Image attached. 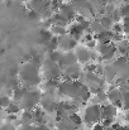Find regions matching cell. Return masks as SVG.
I'll list each match as a JSON object with an SVG mask.
<instances>
[{
  "instance_id": "cell-1",
  "label": "cell",
  "mask_w": 129,
  "mask_h": 130,
  "mask_svg": "<svg viewBox=\"0 0 129 130\" xmlns=\"http://www.w3.org/2000/svg\"><path fill=\"white\" fill-rule=\"evenodd\" d=\"M20 77L23 81H25L29 85H37L41 81L39 67L37 64H34L33 62L25 63L24 67L20 70Z\"/></svg>"
},
{
  "instance_id": "cell-2",
  "label": "cell",
  "mask_w": 129,
  "mask_h": 130,
  "mask_svg": "<svg viewBox=\"0 0 129 130\" xmlns=\"http://www.w3.org/2000/svg\"><path fill=\"white\" fill-rule=\"evenodd\" d=\"M101 119V106L99 105H91L85 111V121L87 124L97 123Z\"/></svg>"
},
{
  "instance_id": "cell-3",
  "label": "cell",
  "mask_w": 129,
  "mask_h": 130,
  "mask_svg": "<svg viewBox=\"0 0 129 130\" xmlns=\"http://www.w3.org/2000/svg\"><path fill=\"white\" fill-rule=\"evenodd\" d=\"M77 62H79V59H77L76 52L68 51V52H66V53L62 54V57H61V59H60V62H58V66H60L61 68H66V67H68V66L76 64Z\"/></svg>"
},
{
  "instance_id": "cell-4",
  "label": "cell",
  "mask_w": 129,
  "mask_h": 130,
  "mask_svg": "<svg viewBox=\"0 0 129 130\" xmlns=\"http://www.w3.org/2000/svg\"><path fill=\"white\" fill-rule=\"evenodd\" d=\"M108 97L111 101V104H114L117 107H122L123 106V93H122V90H117L115 86L110 87V91L108 92Z\"/></svg>"
},
{
  "instance_id": "cell-5",
  "label": "cell",
  "mask_w": 129,
  "mask_h": 130,
  "mask_svg": "<svg viewBox=\"0 0 129 130\" xmlns=\"http://www.w3.org/2000/svg\"><path fill=\"white\" fill-rule=\"evenodd\" d=\"M23 100H24V104H23L24 109L33 107L38 102V100H39V93L36 92V91H28L27 95L23 97Z\"/></svg>"
},
{
  "instance_id": "cell-6",
  "label": "cell",
  "mask_w": 129,
  "mask_h": 130,
  "mask_svg": "<svg viewBox=\"0 0 129 130\" xmlns=\"http://www.w3.org/2000/svg\"><path fill=\"white\" fill-rule=\"evenodd\" d=\"M60 13H62L70 22H71V19H74L77 15L74 4H62L61 5V9H60Z\"/></svg>"
},
{
  "instance_id": "cell-7",
  "label": "cell",
  "mask_w": 129,
  "mask_h": 130,
  "mask_svg": "<svg viewBox=\"0 0 129 130\" xmlns=\"http://www.w3.org/2000/svg\"><path fill=\"white\" fill-rule=\"evenodd\" d=\"M76 56H77L79 62H81V63H87V62L92 58V52H90L89 48H82V47H80V48L76 49Z\"/></svg>"
},
{
  "instance_id": "cell-8",
  "label": "cell",
  "mask_w": 129,
  "mask_h": 130,
  "mask_svg": "<svg viewBox=\"0 0 129 130\" xmlns=\"http://www.w3.org/2000/svg\"><path fill=\"white\" fill-rule=\"evenodd\" d=\"M29 8L37 10L38 13H42L43 10L51 8V0H31Z\"/></svg>"
},
{
  "instance_id": "cell-9",
  "label": "cell",
  "mask_w": 129,
  "mask_h": 130,
  "mask_svg": "<svg viewBox=\"0 0 129 130\" xmlns=\"http://www.w3.org/2000/svg\"><path fill=\"white\" fill-rule=\"evenodd\" d=\"M113 30L110 32L109 29H104L103 32L95 34V38L97 39L99 43H111L113 42Z\"/></svg>"
},
{
  "instance_id": "cell-10",
  "label": "cell",
  "mask_w": 129,
  "mask_h": 130,
  "mask_svg": "<svg viewBox=\"0 0 129 130\" xmlns=\"http://www.w3.org/2000/svg\"><path fill=\"white\" fill-rule=\"evenodd\" d=\"M80 73H81V71H80V67H79L77 64H72V66L66 67V68H65V72H63V75H65L66 77L71 78V80L79 78V77H80Z\"/></svg>"
},
{
  "instance_id": "cell-11",
  "label": "cell",
  "mask_w": 129,
  "mask_h": 130,
  "mask_svg": "<svg viewBox=\"0 0 129 130\" xmlns=\"http://www.w3.org/2000/svg\"><path fill=\"white\" fill-rule=\"evenodd\" d=\"M117 115V106L114 104L101 106V120L106 118H114Z\"/></svg>"
},
{
  "instance_id": "cell-12",
  "label": "cell",
  "mask_w": 129,
  "mask_h": 130,
  "mask_svg": "<svg viewBox=\"0 0 129 130\" xmlns=\"http://www.w3.org/2000/svg\"><path fill=\"white\" fill-rule=\"evenodd\" d=\"M118 73H119V71H118V68L114 64L113 66H106L104 68V76L106 77L108 81H113L118 76Z\"/></svg>"
},
{
  "instance_id": "cell-13",
  "label": "cell",
  "mask_w": 129,
  "mask_h": 130,
  "mask_svg": "<svg viewBox=\"0 0 129 130\" xmlns=\"http://www.w3.org/2000/svg\"><path fill=\"white\" fill-rule=\"evenodd\" d=\"M52 38H53V33L51 32V29H42L39 32V41H38V43L46 45Z\"/></svg>"
},
{
  "instance_id": "cell-14",
  "label": "cell",
  "mask_w": 129,
  "mask_h": 130,
  "mask_svg": "<svg viewBox=\"0 0 129 130\" xmlns=\"http://www.w3.org/2000/svg\"><path fill=\"white\" fill-rule=\"evenodd\" d=\"M100 23H101V25L104 27V29H113V25H114V19H113V17L111 15H108V14H105V15H101L100 17Z\"/></svg>"
},
{
  "instance_id": "cell-15",
  "label": "cell",
  "mask_w": 129,
  "mask_h": 130,
  "mask_svg": "<svg viewBox=\"0 0 129 130\" xmlns=\"http://www.w3.org/2000/svg\"><path fill=\"white\" fill-rule=\"evenodd\" d=\"M57 47H60V39H58V36H53V38L46 44V49L48 52H52V51H56Z\"/></svg>"
},
{
  "instance_id": "cell-16",
  "label": "cell",
  "mask_w": 129,
  "mask_h": 130,
  "mask_svg": "<svg viewBox=\"0 0 129 130\" xmlns=\"http://www.w3.org/2000/svg\"><path fill=\"white\" fill-rule=\"evenodd\" d=\"M51 32L53 33V36H63L66 33H68V29H66V27H61V25H51Z\"/></svg>"
},
{
  "instance_id": "cell-17",
  "label": "cell",
  "mask_w": 129,
  "mask_h": 130,
  "mask_svg": "<svg viewBox=\"0 0 129 130\" xmlns=\"http://www.w3.org/2000/svg\"><path fill=\"white\" fill-rule=\"evenodd\" d=\"M27 92H28L27 88H24V87H18L17 90H14V93H13L14 100H15V101H20V100H23V97L27 95Z\"/></svg>"
},
{
  "instance_id": "cell-18",
  "label": "cell",
  "mask_w": 129,
  "mask_h": 130,
  "mask_svg": "<svg viewBox=\"0 0 129 130\" xmlns=\"http://www.w3.org/2000/svg\"><path fill=\"white\" fill-rule=\"evenodd\" d=\"M6 87L11 91V90H17L19 87V80L15 77V76H10L9 80H8V84H6Z\"/></svg>"
},
{
  "instance_id": "cell-19",
  "label": "cell",
  "mask_w": 129,
  "mask_h": 130,
  "mask_svg": "<svg viewBox=\"0 0 129 130\" xmlns=\"http://www.w3.org/2000/svg\"><path fill=\"white\" fill-rule=\"evenodd\" d=\"M34 120L38 123V124H44L46 119H44V112H43L41 109H36L34 110Z\"/></svg>"
},
{
  "instance_id": "cell-20",
  "label": "cell",
  "mask_w": 129,
  "mask_h": 130,
  "mask_svg": "<svg viewBox=\"0 0 129 130\" xmlns=\"http://www.w3.org/2000/svg\"><path fill=\"white\" fill-rule=\"evenodd\" d=\"M68 120H70L71 123H74L76 126L82 124V119H81V118H80L76 112H71V114H70V116H68Z\"/></svg>"
},
{
  "instance_id": "cell-21",
  "label": "cell",
  "mask_w": 129,
  "mask_h": 130,
  "mask_svg": "<svg viewBox=\"0 0 129 130\" xmlns=\"http://www.w3.org/2000/svg\"><path fill=\"white\" fill-rule=\"evenodd\" d=\"M61 57H62V53L61 52H58L57 49L56 51H52V52H49L48 53V58L49 59H52V61H54V62H60V59H61Z\"/></svg>"
},
{
  "instance_id": "cell-22",
  "label": "cell",
  "mask_w": 129,
  "mask_h": 130,
  "mask_svg": "<svg viewBox=\"0 0 129 130\" xmlns=\"http://www.w3.org/2000/svg\"><path fill=\"white\" fill-rule=\"evenodd\" d=\"M19 111H20V107L17 104H14V102H10L9 106L6 107V112L8 114H18Z\"/></svg>"
},
{
  "instance_id": "cell-23",
  "label": "cell",
  "mask_w": 129,
  "mask_h": 130,
  "mask_svg": "<svg viewBox=\"0 0 129 130\" xmlns=\"http://www.w3.org/2000/svg\"><path fill=\"white\" fill-rule=\"evenodd\" d=\"M22 119H23V121H24V123H28V121H31L32 119H34V111L25 110V111L23 112V116H22Z\"/></svg>"
},
{
  "instance_id": "cell-24",
  "label": "cell",
  "mask_w": 129,
  "mask_h": 130,
  "mask_svg": "<svg viewBox=\"0 0 129 130\" xmlns=\"http://www.w3.org/2000/svg\"><path fill=\"white\" fill-rule=\"evenodd\" d=\"M122 93H123V106L125 110H129V91L122 90Z\"/></svg>"
},
{
  "instance_id": "cell-25",
  "label": "cell",
  "mask_w": 129,
  "mask_h": 130,
  "mask_svg": "<svg viewBox=\"0 0 129 130\" xmlns=\"http://www.w3.org/2000/svg\"><path fill=\"white\" fill-rule=\"evenodd\" d=\"M31 62H33L34 64H37L38 67H41L43 63H44V61H43V56L42 54H33L32 56V61Z\"/></svg>"
},
{
  "instance_id": "cell-26",
  "label": "cell",
  "mask_w": 129,
  "mask_h": 130,
  "mask_svg": "<svg viewBox=\"0 0 129 130\" xmlns=\"http://www.w3.org/2000/svg\"><path fill=\"white\" fill-rule=\"evenodd\" d=\"M28 18H29L31 20H38V19L41 18V13H38V11L34 10V9H31V11L28 13Z\"/></svg>"
},
{
  "instance_id": "cell-27",
  "label": "cell",
  "mask_w": 129,
  "mask_h": 130,
  "mask_svg": "<svg viewBox=\"0 0 129 130\" xmlns=\"http://www.w3.org/2000/svg\"><path fill=\"white\" fill-rule=\"evenodd\" d=\"M114 33H124V27H123V23L118 22V23H114L113 25V29H111Z\"/></svg>"
},
{
  "instance_id": "cell-28",
  "label": "cell",
  "mask_w": 129,
  "mask_h": 130,
  "mask_svg": "<svg viewBox=\"0 0 129 130\" xmlns=\"http://www.w3.org/2000/svg\"><path fill=\"white\" fill-rule=\"evenodd\" d=\"M111 17H113V19H114L115 23H118V22H120V19H123V15H122V13H120V9H115V10L113 11Z\"/></svg>"
},
{
  "instance_id": "cell-29",
  "label": "cell",
  "mask_w": 129,
  "mask_h": 130,
  "mask_svg": "<svg viewBox=\"0 0 129 130\" xmlns=\"http://www.w3.org/2000/svg\"><path fill=\"white\" fill-rule=\"evenodd\" d=\"M123 37H124L123 33H113V43H115V44L120 43L122 41H124Z\"/></svg>"
},
{
  "instance_id": "cell-30",
  "label": "cell",
  "mask_w": 129,
  "mask_h": 130,
  "mask_svg": "<svg viewBox=\"0 0 129 130\" xmlns=\"http://www.w3.org/2000/svg\"><path fill=\"white\" fill-rule=\"evenodd\" d=\"M119 9H120V13H122L123 18H124V17H129V4L128 3H125V4H124L123 6H120Z\"/></svg>"
},
{
  "instance_id": "cell-31",
  "label": "cell",
  "mask_w": 129,
  "mask_h": 130,
  "mask_svg": "<svg viewBox=\"0 0 129 130\" xmlns=\"http://www.w3.org/2000/svg\"><path fill=\"white\" fill-rule=\"evenodd\" d=\"M86 72H96V70H97V64H95V63H89V64H86Z\"/></svg>"
},
{
  "instance_id": "cell-32",
  "label": "cell",
  "mask_w": 129,
  "mask_h": 130,
  "mask_svg": "<svg viewBox=\"0 0 129 130\" xmlns=\"http://www.w3.org/2000/svg\"><path fill=\"white\" fill-rule=\"evenodd\" d=\"M97 39L95 38V39H92V41H90V42H86V47L89 48V49H94V48H96L97 47Z\"/></svg>"
},
{
  "instance_id": "cell-33",
  "label": "cell",
  "mask_w": 129,
  "mask_h": 130,
  "mask_svg": "<svg viewBox=\"0 0 129 130\" xmlns=\"http://www.w3.org/2000/svg\"><path fill=\"white\" fill-rule=\"evenodd\" d=\"M9 104H10V99H9L8 96H3V97H1V106H3L4 109H6V107L9 106Z\"/></svg>"
},
{
  "instance_id": "cell-34",
  "label": "cell",
  "mask_w": 129,
  "mask_h": 130,
  "mask_svg": "<svg viewBox=\"0 0 129 130\" xmlns=\"http://www.w3.org/2000/svg\"><path fill=\"white\" fill-rule=\"evenodd\" d=\"M101 124H103L105 128H108V126H111V125H113V118H106V119H103Z\"/></svg>"
},
{
  "instance_id": "cell-35",
  "label": "cell",
  "mask_w": 129,
  "mask_h": 130,
  "mask_svg": "<svg viewBox=\"0 0 129 130\" xmlns=\"http://www.w3.org/2000/svg\"><path fill=\"white\" fill-rule=\"evenodd\" d=\"M77 39H75V38H72L71 37V39H70V44H68V51H71V49H74V48H76L77 47Z\"/></svg>"
},
{
  "instance_id": "cell-36",
  "label": "cell",
  "mask_w": 129,
  "mask_h": 130,
  "mask_svg": "<svg viewBox=\"0 0 129 130\" xmlns=\"http://www.w3.org/2000/svg\"><path fill=\"white\" fill-rule=\"evenodd\" d=\"M106 99H109L106 93H104V92H101V91L97 92V100H99V101H104V100H106Z\"/></svg>"
},
{
  "instance_id": "cell-37",
  "label": "cell",
  "mask_w": 129,
  "mask_h": 130,
  "mask_svg": "<svg viewBox=\"0 0 129 130\" xmlns=\"http://www.w3.org/2000/svg\"><path fill=\"white\" fill-rule=\"evenodd\" d=\"M75 20H76V23H84V22H86L84 15H80V14H77V15L75 17Z\"/></svg>"
},
{
  "instance_id": "cell-38",
  "label": "cell",
  "mask_w": 129,
  "mask_h": 130,
  "mask_svg": "<svg viewBox=\"0 0 129 130\" xmlns=\"http://www.w3.org/2000/svg\"><path fill=\"white\" fill-rule=\"evenodd\" d=\"M94 130H105V126H104L103 124H95Z\"/></svg>"
},
{
  "instance_id": "cell-39",
  "label": "cell",
  "mask_w": 129,
  "mask_h": 130,
  "mask_svg": "<svg viewBox=\"0 0 129 130\" xmlns=\"http://www.w3.org/2000/svg\"><path fill=\"white\" fill-rule=\"evenodd\" d=\"M14 128H15L14 125H9V124H8V125H4L1 130H15Z\"/></svg>"
},
{
  "instance_id": "cell-40",
  "label": "cell",
  "mask_w": 129,
  "mask_h": 130,
  "mask_svg": "<svg viewBox=\"0 0 129 130\" xmlns=\"http://www.w3.org/2000/svg\"><path fill=\"white\" fill-rule=\"evenodd\" d=\"M34 130H49V129H48V128H47L44 124H39V125H38V126H37Z\"/></svg>"
},
{
  "instance_id": "cell-41",
  "label": "cell",
  "mask_w": 129,
  "mask_h": 130,
  "mask_svg": "<svg viewBox=\"0 0 129 130\" xmlns=\"http://www.w3.org/2000/svg\"><path fill=\"white\" fill-rule=\"evenodd\" d=\"M120 129V125L119 124H113L111 125V130H119Z\"/></svg>"
},
{
  "instance_id": "cell-42",
  "label": "cell",
  "mask_w": 129,
  "mask_h": 130,
  "mask_svg": "<svg viewBox=\"0 0 129 130\" xmlns=\"http://www.w3.org/2000/svg\"><path fill=\"white\" fill-rule=\"evenodd\" d=\"M119 130H129V126H120Z\"/></svg>"
},
{
  "instance_id": "cell-43",
  "label": "cell",
  "mask_w": 129,
  "mask_h": 130,
  "mask_svg": "<svg viewBox=\"0 0 129 130\" xmlns=\"http://www.w3.org/2000/svg\"><path fill=\"white\" fill-rule=\"evenodd\" d=\"M125 120H127V121H128V123H129V112H128V114H127V115H125Z\"/></svg>"
},
{
  "instance_id": "cell-44",
  "label": "cell",
  "mask_w": 129,
  "mask_h": 130,
  "mask_svg": "<svg viewBox=\"0 0 129 130\" xmlns=\"http://www.w3.org/2000/svg\"><path fill=\"white\" fill-rule=\"evenodd\" d=\"M124 3H128L129 4V0H124Z\"/></svg>"
},
{
  "instance_id": "cell-45",
  "label": "cell",
  "mask_w": 129,
  "mask_h": 130,
  "mask_svg": "<svg viewBox=\"0 0 129 130\" xmlns=\"http://www.w3.org/2000/svg\"><path fill=\"white\" fill-rule=\"evenodd\" d=\"M119 1H124V0H119Z\"/></svg>"
},
{
  "instance_id": "cell-46",
  "label": "cell",
  "mask_w": 129,
  "mask_h": 130,
  "mask_svg": "<svg viewBox=\"0 0 129 130\" xmlns=\"http://www.w3.org/2000/svg\"><path fill=\"white\" fill-rule=\"evenodd\" d=\"M58 130H60V129H58Z\"/></svg>"
}]
</instances>
